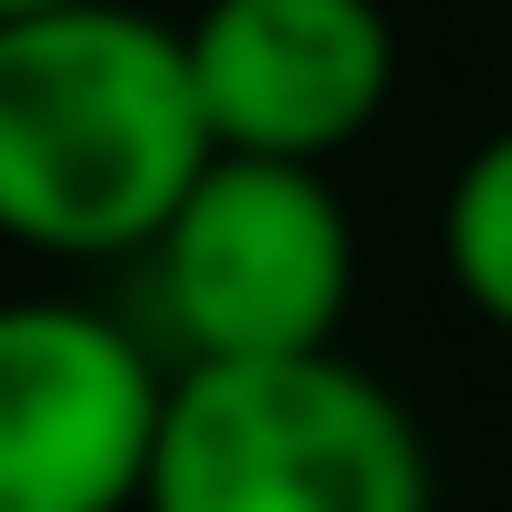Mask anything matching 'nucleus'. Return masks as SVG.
<instances>
[{
	"mask_svg": "<svg viewBox=\"0 0 512 512\" xmlns=\"http://www.w3.org/2000/svg\"><path fill=\"white\" fill-rule=\"evenodd\" d=\"M191 41L131 0L0 21V241L51 262L141 251L211 161Z\"/></svg>",
	"mask_w": 512,
	"mask_h": 512,
	"instance_id": "1",
	"label": "nucleus"
},
{
	"mask_svg": "<svg viewBox=\"0 0 512 512\" xmlns=\"http://www.w3.org/2000/svg\"><path fill=\"white\" fill-rule=\"evenodd\" d=\"M141 512H432V452L392 382L332 352L181 362Z\"/></svg>",
	"mask_w": 512,
	"mask_h": 512,
	"instance_id": "2",
	"label": "nucleus"
},
{
	"mask_svg": "<svg viewBox=\"0 0 512 512\" xmlns=\"http://www.w3.org/2000/svg\"><path fill=\"white\" fill-rule=\"evenodd\" d=\"M141 262L181 362L332 352L352 312V211L332 191V161L211 151L171 221L141 241Z\"/></svg>",
	"mask_w": 512,
	"mask_h": 512,
	"instance_id": "3",
	"label": "nucleus"
},
{
	"mask_svg": "<svg viewBox=\"0 0 512 512\" xmlns=\"http://www.w3.org/2000/svg\"><path fill=\"white\" fill-rule=\"evenodd\" d=\"M171 382L91 302H0V512H141Z\"/></svg>",
	"mask_w": 512,
	"mask_h": 512,
	"instance_id": "4",
	"label": "nucleus"
},
{
	"mask_svg": "<svg viewBox=\"0 0 512 512\" xmlns=\"http://www.w3.org/2000/svg\"><path fill=\"white\" fill-rule=\"evenodd\" d=\"M191 81L221 151L342 161L392 101V21L382 0H201Z\"/></svg>",
	"mask_w": 512,
	"mask_h": 512,
	"instance_id": "5",
	"label": "nucleus"
},
{
	"mask_svg": "<svg viewBox=\"0 0 512 512\" xmlns=\"http://www.w3.org/2000/svg\"><path fill=\"white\" fill-rule=\"evenodd\" d=\"M442 262H452L462 302L492 332H512V131H492L462 161V181L442 201Z\"/></svg>",
	"mask_w": 512,
	"mask_h": 512,
	"instance_id": "6",
	"label": "nucleus"
},
{
	"mask_svg": "<svg viewBox=\"0 0 512 512\" xmlns=\"http://www.w3.org/2000/svg\"><path fill=\"white\" fill-rule=\"evenodd\" d=\"M11 11H51V0H0V21H11Z\"/></svg>",
	"mask_w": 512,
	"mask_h": 512,
	"instance_id": "7",
	"label": "nucleus"
}]
</instances>
